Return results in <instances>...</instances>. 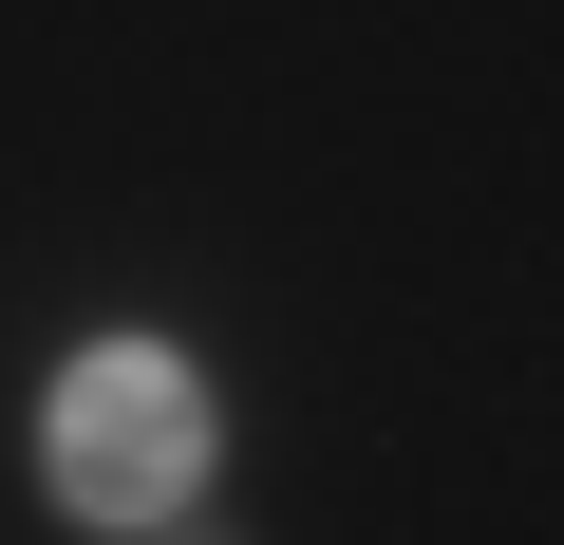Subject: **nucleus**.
<instances>
[{"label": "nucleus", "instance_id": "2", "mask_svg": "<svg viewBox=\"0 0 564 545\" xmlns=\"http://www.w3.org/2000/svg\"><path fill=\"white\" fill-rule=\"evenodd\" d=\"M151 545H188V526H151Z\"/></svg>", "mask_w": 564, "mask_h": 545}, {"label": "nucleus", "instance_id": "1", "mask_svg": "<svg viewBox=\"0 0 564 545\" xmlns=\"http://www.w3.org/2000/svg\"><path fill=\"white\" fill-rule=\"evenodd\" d=\"M207 377L170 358V339H95V358H57V395H39V489L76 508V526H188V489H207Z\"/></svg>", "mask_w": 564, "mask_h": 545}]
</instances>
